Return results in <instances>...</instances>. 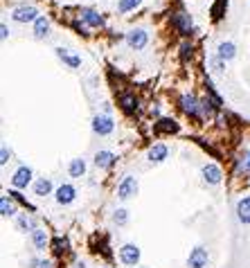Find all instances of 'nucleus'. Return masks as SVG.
I'll list each match as a JSON object with an SVG mask.
<instances>
[{"label": "nucleus", "instance_id": "nucleus-1", "mask_svg": "<svg viewBox=\"0 0 250 268\" xmlns=\"http://www.w3.org/2000/svg\"><path fill=\"white\" fill-rule=\"evenodd\" d=\"M135 194H138V178H135V176H124L122 182L117 185V196H120L122 201H129Z\"/></svg>", "mask_w": 250, "mask_h": 268}, {"label": "nucleus", "instance_id": "nucleus-2", "mask_svg": "<svg viewBox=\"0 0 250 268\" xmlns=\"http://www.w3.org/2000/svg\"><path fill=\"white\" fill-rule=\"evenodd\" d=\"M11 18L16 23H34L38 18V11L34 5H20V7H16L11 11Z\"/></svg>", "mask_w": 250, "mask_h": 268}, {"label": "nucleus", "instance_id": "nucleus-3", "mask_svg": "<svg viewBox=\"0 0 250 268\" xmlns=\"http://www.w3.org/2000/svg\"><path fill=\"white\" fill-rule=\"evenodd\" d=\"M127 43H129V48L131 50H142V48H147V43H149V34H147V30H131L127 34Z\"/></svg>", "mask_w": 250, "mask_h": 268}, {"label": "nucleus", "instance_id": "nucleus-4", "mask_svg": "<svg viewBox=\"0 0 250 268\" xmlns=\"http://www.w3.org/2000/svg\"><path fill=\"white\" fill-rule=\"evenodd\" d=\"M120 259H122V264H127V266H135L140 261V248L133 246V243H124L120 248Z\"/></svg>", "mask_w": 250, "mask_h": 268}, {"label": "nucleus", "instance_id": "nucleus-5", "mask_svg": "<svg viewBox=\"0 0 250 268\" xmlns=\"http://www.w3.org/2000/svg\"><path fill=\"white\" fill-rule=\"evenodd\" d=\"M115 124H113V117L111 115H97L93 119V131L97 135H111Z\"/></svg>", "mask_w": 250, "mask_h": 268}, {"label": "nucleus", "instance_id": "nucleus-6", "mask_svg": "<svg viewBox=\"0 0 250 268\" xmlns=\"http://www.w3.org/2000/svg\"><path fill=\"white\" fill-rule=\"evenodd\" d=\"M207 259H210L207 250H205V248H201V246H196V248L190 253L187 266H190V268H205V266H207Z\"/></svg>", "mask_w": 250, "mask_h": 268}, {"label": "nucleus", "instance_id": "nucleus-7", "mask_svg": "<svg viewBox=\"0 0 250 268\" xmlns=\"http://www.w3.org/2000/svg\"><path fill=\"white\" fill-rule=\"evenodd\" d=\"M30 182H32V169L30 167H18L16 174L11 176V185H14L16 190H25Z\"/></svg>", "mask_w": 250, "mask_h": 268}, {"label": "nucleus", "instance_id": "nucleus-8", "mask_svg": "<svg viewBox=\"0 0 250 268\" xmlns=\"http://www.w3.org/2000/svg\"><path fill=\"white\" fill-rule=\"evenodd\" d=\"M54 196H56V203H59V205H70L77 198V190L66 182V185H61L59 190H56Z\"/></svg>", "mask_w": 250, "mask_h": 268}, {"label": "nucleus", "instance_id": "nucleus-9", "mask_svg": "<svg viewBox=\"0 0 250 268\" xmlns=\"http://www.w3.org/2000/svg\"><path fill=\"white\" fill-rule=\"evenodd\" d=\"M180 108H183L187 115L196 117L198 113H201V101H198L194 95H183L180 97Z\"/></svg>", "mask_w": 250, "mask_h": 268}, {"label": "nucleus", "instance_id": "nucleus-10", "mask_svg": "<svg viewBox=\"0 0 250 268\" xmlns=\"http://www.w3.org/2000/svg\"><path fill=\"white\" fill-rule=\"evenodd\" d=\"M174 25L178 27V32L183 34V36H190V34L194 32V23H192V18L187 14H183V11L174 16Z\"/></svg>", "mask_w": 250, "mask_h": 268}, {"label": "nucleus", "instance_id": "nucleus-11", "mask_svg": "<svg viewBox=\"0 0 250 268\" xmlns=\"http://www.w3.org/2000/svg\"><path fill=\"white\" fill-rule=\"evenodd\" d=\"M203 174V180L207 182V185H219L221 178H223V174H221V169L217 167V164H205V167L201 169Z\"/></svg>", "mask_w": 250, "mask_h": 268}, {"label": "nucleus", "instance_id": "nucleus-12", "mask_svg": "<svg viewBox=\"0 0 250 268\" xmlns=\"http://www.w3.org/2000/svg\"><path fill=\"white\" fill-rule=\"evenodd\" d=\"M79 16H81V20L86 23V25H90V27H101V25H104V18H101V14H99V11H95V9L84 7L81 11H79Z\"/></svg>", "mask_w": 250, "mask_h": 268}, {"label": "nucleus", "instance_id": "nucleus-13", "mask_svg": "<svg viewBox=\"0 0 250 268\" xmlns=\"http://www.w3.org/2000/svg\"><path fill=\"white\" fill-rule=\"evenodd\" d=\"M56 54H59V59L64 61L66 66H70V68H79V66H81V56H77L72 50L59 48V50H56Z\"/></svg>", "mask_w": 250, "mask_h": 268}, {"label": "nucleus", "instance_id": "nucleus-14", "mask_svg": "<svg viewBox=\"0 0 250 268\" xmlns=\"http://www.w3.org/2000/svg\"><path fill=\"white\" fill-rule=\"evenodd\" d=\"M237 216L243 225H250V196H243L239 203H237Z\"/></svg>", "mask_w": 250, "mask_h": 268}, {"label": "nucleus", "instance_id": "nucleus-15", "mask_svg": "<svg viewBox=\"0 0 250 268\" xmlns=\"http://www.w3.org/2000/svg\"><path fill=\"white\" fill-rule=\"evenodd\" d=\"M167 153H169V149L164 145H153L151 149H149V153H147V158H149V162H162V160H167Z\"/></svg>", "mask_w": 250, "mask_h": 268}, {"label": "nucleus", "instance_id": "nucleus-16", "mask_svg": "<svg viewBox=\"0 0 250 268\" xmlns=\"http://www.w3.org/2000/svg\"><path fill=\"white\" fill-rule=\"evenodd\" d=\"M113 162H115V153L113 151H97L95 153V164H97L99 169H109Z\"/></svg>", "mask_w": 250, "mask_h": 268}, {"label": "nucleus", "instance_id": "nucleus-17", "mask_svg": "<svg viewBox=\"0 0 250 268\" xmlns=\"http://www.w3.org/2000/svg\"><path fill=\"white\" fill-rule=\"evenodd\" d=\"M178 122L176 119H169V117H162V119H158V124H156V131H160V133H178Z\"/></svg>", "mask_w": 250, "mask_h": 268}, {"label": "nucleus", "instance_id": "nucleus-18", "mask_svg": "<svg viewBox=\"0 0 250 268\" xmlns=\"http://www.w3.org/2000/svg\"><path fill=\"white\" fill-rule=\"evenodd\" d=\"M50 32V20L45 18V16H38L36 20H34V36L36 38H45Z\"/></svg>", "mask_w": 250, "mask_h": 268}, {"label": "nucleus", "instance_id": "nucleus-19", "mask_svg": "<svg viewBox=\"0 0 250 268\" xmlns=\"http://www.w3.org/2000/svg\"><path fill=\"white\" fill-rule=\"evenodd\" d=\"M219 56L223 61H230V59H235V54H237V48H235V43H230V41H223V43H219Z\"/></svg>", "mask_w": 250, "mask_h": 268}, {"label": "nucleus", "instance_id": "nucleus-20", "mask_svg": "<svg viewBox=\"0 0 250 268\" xmlns=\"http://www.w3.org/2000/svg\"><path fill=\"white\" fill-rule=\"evenodd\" d=\"M32 241H34V246H36L38 250H45V246H48V232L41 230V228H36V230H32Z\"/></svg>", "mask_w": 250, "mask_h": 268}, {"label": "nucleus", "instance_id": "nucleus-21", "mask_svg": "<svg viewBox=\"0 0 250 268\" xmlns=\"http://www.w3.org/2000/svg\"><path fill=\"white\" fill-rule=\"evenodd\" d=\"M68 172H70L72 178H81V176L86 174V162H84L81 158H75V160L70 162V167H68Z\"/></svg>", "mask_w": 250, "mask_h": 268}, {"label": "nucleus", "instance_id": "nucleus-22", "mask_svg": "<svg viewBox=\"0 0 250 268\" xmlns=\"http://www.w3.org/2000/svg\"><path fill=\"white\" fill-rule=\"evenodd\" d=\"M50 192H52V180L50 178H38L36 185H34V194H36V196H48Z\"/></svg>", "mask_w": 250, "mask_h": 268}, {"label": "nucleus", "instance_id": "nucleus-23", "mask_svg": "<svg viewBox=\"0 0 250 268\" xmlns=\"http://www.w3.org/2000/svg\"><path fill=\"white\" fill-rule=\"evenodd\" d=\"M0 214H3L5 219H9V216L16 214V205H14V201H11L9 196H3V198H0Z\"/></svg>", "mask_w": 250, "mask_h": 268}, {"label": "nucleus", "instance_id": "nucleus-24", "mask_svg": "<svg viewBox=\"0 0 250 268\" xmlns=\"http://www.w3.org/2000/svg\"><path fill=\"white\" fill-rule=\"evenodd\" d=\"M237 172L239 174H248L250 172V151L243 149L239 153V160H237Z\"/></svg>", "mask_w": 250, "mask_h": 268}, {"label": "nucleus", "instance_id": "nucleus-25", "mask_svg": "<svg viewBox=\"0 0 250 268\" xmlns=\"http://www.w3.org/2000/svg\"><path fill=\"white\" fill-rule=\"evenodd\" d=\"M120 104L127 113H133L135 108H138V99H135V95H122L120 97Z\"/></svg>", "mask_w": 250, "mask_h": 268}, {"label": "nucleus", "instance_id": "nucleus-26", "mask_svg": "<svg viewBox=\"0 0 250 268\" xmlns=\"http://www.w3.org/2000/svg\"><path fill=\"white\" fill-rule=\"evenodd\" d=\"M142 5V0H120L117 3V11L120 14H129V11H133L135 7H140Z\"/></svg>", "mask_w": 250, "mask_h": 268}, {"label": "nucleus", "instance_id": "nucleus-27", "mask_svg": "<svg viewBox=\"0 0 250 268\" xmlns=\"http://www.w3.org/2000/svg\"><path fill=\"white\" fill-rule=\"evenodd\" d=\"M113 221H115L117 225H127V221H129V212H127L124 208L115 210V214H113Z\"/></svg>", "mask_w": 250, "mask_h": 268}, {"label": "nucleus", "instance_id": "nucleus-28", "mask_svg": "<svg viewBox=\"0 0 250 268\" xmlns=\"http://www.w3.org/2000/svg\"><path fill=\"white\" fill-rule=\"evenodd\" d=\"M16 225L20 228V230H36V228H34V221L32 219H27V216H18V219H16Z\"/></svg>", "mask_w": 250, "mask_h": 268}, {"label": "nucleus", "instance_id": "nucleus-29", "mask_svg": "<svg viewBox=\"0 0 250 268\" xmlns=\"http://www.w3.org/2000/svg\"><path fill=\"white\" fill-rule=\"evenodd\" d=\"M190 56H192V43H183L180 45V59L187 61Z\"/></svg>", "mask_w": 250, "mask_h": 268}, {"label": "nucleus", "instance_id": "nucleus-30", "mask_svg": "<svg viewBox=\"0 0 250 268\" xmlns=\"http://www.w3.org/2000/svg\"><path fill=\"white\" fill-rule=\"evenodd\" d=\"M32 266H36V268H52V261H48V259H38V261H32Z\"/></svg>", "mask_w": 250, "mask_h": 268}, {"label": "nucleus", "instance_id": "nucleus-31", "mask_svg": "<svg viewBox=\"0 0 250 268\" xmlns=\"http://www.w3.org/2000/svg\"><path fill=\"white\" fill-rule=\"evenodd\" d=\"M212 66H214V70H223V59L221 56H212Z\"/></svg>", "mask_w": 250, "mask_h": 268}, {"label": "nucleus", "instance_id": "nucleus-32", "mask_svg": "<svg viewBox=\"0 0 250 268\" xmlns=\"http://www.w3.org/2000/svg\"><path fill=\"white\" fill-rule=\"evenodd\" d=\"M9 156H11V153H9V149H7V147H3V153H0V158H3V160H0V164H7Z\"/></svg>", "mask_w": 250, "mask_h": 268}, {"label": "nucleus", "instance_id": "nucleus-33", "mask_svg": "<svg viewBox=\"0 0 250 268\" xmlns=\"http://www.w3.org/2000/svg\"><path fill=\"white\" fill-rule=\"evenodd\" d=\"M0 32H3V34H0V38H3V41H7V36H9V30H7V25H3V27H0Z\"/></svg>", "mask_w": 250, "mask_h": 268}, {"label": "nucleus", "instance_id": "nucleus-34", "mask_svg": "<svg viewBox=\"0 0 250 268\" xmlns=\"http://www.w3.org/2000/svg\"><path fill=\"white\" fill-rule=\"evenodd\" d=\"M75 268H86V264H84V261H77Z\"/></svg>", "mask_w": 250, "mask_h": 268}]
</instances>
